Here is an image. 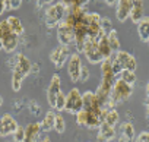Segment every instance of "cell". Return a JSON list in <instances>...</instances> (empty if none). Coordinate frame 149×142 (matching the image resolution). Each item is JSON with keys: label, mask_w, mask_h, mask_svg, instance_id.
I'll return each mask as SVG.
<instances>
[{"label": "cell", "mask_w": 149, "mask_h": 142, "mask_svg": "<svg viewBox=\"0 0 149 142\" xmlns=\"http://www.w3.org/2000/svg\"><path fill=\"white\" fill-rule=\"evenodd\" d=\"M31 67H32V64H31L29 59L25 54H22V53L16 54L15 67H13V73H12V90L13 91H19L21 90L24 79L31 72Z\"/></svg>", "instance_id": "obj_1"}, {"label": "cell", "mask_w": 149, "mask_h": 142, "mask_svg": "<svg viewBox=\"0 0 149 142\" xmlns=\"http://www.w3.org/2000/svg\"><path fill=\"white\" fill-rule=\"evenodd\" d=\"M18 43L19 37L10 29L8 21H2L0 22V45H2V48L6 53H12L18 47Z\"/></svg>", "instance_id": "obj_2"}, {"label": "cell", "mask_w": 149, "mask_h": 142, "mask_svg": "<svg viewBox=\"0 0 149 142\" xmlns=\"http://www.w3.org/2000/svg\"><path fill=\"white\" fill-rule=\"evenodd\" d=\"M133 92V87L126 84L123 79H116L113 88H111V94H110V98L114 101V104H120V103H124L130 98Z\"/></svg>", "instance_id": "obj_3"}, {"label": "cell", "mask_w": 149, "mask_h": 142, "mask_svg": "<svg viewBox=\"0 0 149 142\" xmlns=\"http://www.w3.org/2000/svg\"><path fill=\"white\" fill-rule=\"evenodd\" d=\"M66 10L67 8L60 2V3H54V5H50L47 9H45V24L53 28V27H57L66 16Z\"/></svg>", "instance_id": "obj_4"}, {"label": "cell", "mask_w": 149, "mask_h": 142, "mask_svg": "<svg viewBox=\"0 0 149 142\" xmlns=\"http://www.w3.org/2000/svg\"><path fill=\"white\" fill-rule=\"evenodd\" d=\"M98 40L100 38H94V37H88L84 45V54L86 57V60L89 63H102L104 57L98 48Z\"/></svg>", "instance_id": "obj_5"}, {"label": "cell", "mask_w": 149, "mask_h": 142, "mask_svg": "<svg viewBox=\"0 0 149 142\" xmlns=\"http://www.w3.org/2000/svg\"><path fill=\"white\" fill-rule=\"evenodd\" d=\"M84 108V100H82V94L78 88H72L69 91V94L66 95V107L64 110L70 114H76Z\"/></svg>", "instance_id": "obj_6"}, {"label": "cell", "mask_w": 149, "mask_h": 142, "mask_svg": "<svg viewBox=\"0 0 149 142\" xmlns=\"http://www.w3.org/2000/svg\"><path fill=\"white\" fill-rule=\"evenodd\" d=\"M57 40L60 45H67V47L74 43V31L66 21H61L57 25Z\"/></svg>", "instance_id": "obj_7"}, {"label": "cell", "mask_w": 149, "mask_h": 142, "mask_svg": "<svg viewBox=\"0 0 149 142\" xmlns=\"http://www.w3.org/2000/svg\"><path fill=\"white\" fill-rule=\"evenodd\" d=\"M81 70H82V60L79 53L70 54L69 63H67V73L72 82H79L81 81Z\"/></svg>", "instance_id": "obj_8"}, {"label": "cell", "mask_w": 149, "mask_h": 142, "mask_svg": "<svg viewBox=\"0 0 149 142\" xmlns=\"http://www.w3.org/2000/svg\"><path fill=\"white\" fill-rule=\"evenodd\" d=\"M69 57H70V51H69V47L67 45H58L50 54V60H51V63L57 69L63 67V64L69 60Z\"/></svg>", "instance_id": "obj_9"}, {"label": "cell", "mask_w": 149, "mask_h": 142, "mask_svg": "<svg viewBox=\"0 0 149 142\" xmlns=\"http://www.w3.org/2000/svg\"><path fill=\"white\" fill-rule=\"evenodd\" d=\"M114 59L118 63V66L121 67V70H124V69H127V70H136V67H137L136 59L130 53H127V51H123V50L117 51L114 54Z\"/></svg>", "instance_id": "obj_10"}, {"label": "cell", "mask_w": 149, "mask_h": 142, "mask_svg": "<svg viewBox=\"0 0 149 142\" xmlns=\"http://www.w3.org/2000/svg\"><path fill=\"white\" fill-rule=\"evenodd\" d=\"M102 31H101V16L97 12H89L88 13V37L94 38H101Z\"/></svg>", "instance_id": "obj_11"}, {"label": "cell", "mask_w": 149, "mask_h": 142, "mask_svg": "<svg viewBox=\"0 0 149 142\" xmlns=\"http://www.w3.org/2000/svg\"><path fill=\"white\" fill-rule=\"evenodd\" d=\"M60 92H61V81H60V76L57 73H54L50 79V85L47 90V100H48V104L51 107H54L56 98Z\"/></svg>", "instance_id": "obj_12"}, {"label": "cell", "mask_w": 149, "mask_h": 142, "mask_svg": "<svg viewBox=\"0 0 149 142\" xmlns=\"http://www.w3.org/2000/svg\"><path fill=\"white\" fill-rule=\"evenodd\" d=\"M101 73H102V79H101V84L105 85V87H110L113 88L114 82H116V73H114V70H113V66H111V62L110 59L107 60H102L101 63Z\"/></svg>", "instance_id": "obj_13"}, {"label": "cell", "mask_w": 149, "mask_h": 142, "mask_svg": "<svg viewBox=\"0 0 149 142\" xmlns=\"http://www.w3.org/2000/svg\"><path fill=\"white\" fill-rule=\"evenodd\" d=\"M18 123L16 120L10 116V114H3L0 117V136H9V135H13L15 130L18 129Z\"/></svg>", "instance_id": "obj_14"}, {"label": "cell", "mask_w": 149, "mask_h": 142, "mask_svg": "<svg viewBox=\"0 0 149 142\" xmlns=\"http://www.w3.org/2000/svg\"><path fill=\"white\" fill-rule=\"evenodd\" d=\"M117 8H116V16L120 22H124L130 18V12H132V6L133 3L130 0H117Z\"/></svg>", "instance_id": "obj_15"}, {"label": "cell", "mask_w": 149, "mask_h": 142, "mask_svg": "<svg viewBox=\"0 0 149 142\" xmlns=\"http://www.w3.org/2000/svg\"><path fill=\"white\" fill-rule=\"evenodd\" d=\"M41 132H42V129H41L40 123H37V122L29 123L28 126H25V141L24 142H38Z\"/></svg>", "instance_id": "obj_16"}, {"label": "cell", "mask_w": 149, "mask_h": 142, "mask_svg": "<svg viewBox=\"0 0 149 142\" xmlns=\"http://www.w3.org/2000/svg\"><path fill=\"white\" fill-rule=\"evenodd\" d=\"M145 5H143V0H136V2H133V6H132V12H130V19L134 22V24H139L145 15Z\"/></svg>", "instance_id": "obj_17"}, {"label": "cell", "mask_w": 149, "mask_h": 142, "mask_svg": "<svg viewBox=\"0 0 149 142\" xmlns=\"http://www.w3.org/2000/svg\"><path fill=\"white\" fill-rule=\"evenodd\" d=\"M98 48H100V51H101V54H102V57H104V60H107V59H110L111 56H113V50H111V47H110V43H108V37L107 35H101V38L98 40Z\"/></svg>", "instance_id": "obj_18"}, {"label": "cell", "mask_w": 149, "mask_h": 142, "mask_svg": "<svg viewBox=\"0 0 149 142\" xmlns=\"http://www.w3.org/2000/svg\"><path fill=\"white\" fill-rule=\"evenodd\" d=\"M137 25V34H139V38H140V41H148L149 40V18L148 16H145L139 24H136Z\"/></svg>", "instance_id": "obj_19"}, {"label": "cell", "mask_w": 149, "mask_h": 142, "mask_svg": "<svg viewBox=\"0 0 149 142\" xmlns=\"http://www.w3.org/2000/svg\"><path fill=\"white\" fill-rule=\"evenodd\" d=\"M54 122H56V113L51 111V110L47 111L45 116H44V119H42V122L40 123L42 132H50L51 129H54Z\"/></svg>", "instance_id": "obj_20"}, {"label": "cell", "mask_w": 149, "mask_h": 142, "mask_svg": "<svg viewBox=\"0 0 149 142\" xmlns=\"http://www.w3.org/2000/svg\"><path fill=\"white\" fill-rule=\"evenodd\" d=\"M98 132H100L102 136H105L108 142L113 141V139H116V126H111V125H108V123H105V122H102V123L100 125Z\"/></svg>", "instance_id": "obj_21"}, {"label": "cell", "mask_w": 149, "mask_h": 142, "mask_svg": "<svg viewBox=\"0 0 149 142\" xmlns=\"http://www.w3.org/2000/svg\"><path fill=\"white\" fill-rule=\"evenodd\" d=\"M6 21H8L10 29H12L18 37L24 34V25H22V22H21V19H19L18 16H13V15H12V16H9Z\"/></svg>", "instance_id": "obj_22"}, {"label": "cell", "mask_w": 149, "mask_h": 142, "mask_svg": "<svg viewBox=\"0 0 149 142\" xmlns=\"http://www.w3.org/2000/svg\"><path fill=\"white\" fill-rule=\"evenodd\" d=\"M107 37H108V43H110L111 50H113L114 53L120 51L121 44H120V40H118V34H117V31H116V29H111V31L107 34Z\"/></svg>", "instance_id": "obj_23"}, {"label": "cell", "mask_w": 149, "mask_h": 142, "mask_svg": "<svg viewBox=\"0 0 149 142\" xmlns=\"http://www.w3.org/2000/svg\"><path fill=\"white\" fill-rule=\"evenodd\" d=\"M121 136L126 138L127 142H132L134 139V127L130 122H126L121 125Z\"/></svg>", "instance_id": "obj_24"}, {"label": "cell", "mask_w": 149, "mask_h": 142, "mask_svg": "<svg viewBox=\"0 0 149 142\" xmlns=\"http://www.w3.org/2000/svg\"><path fill=\"white\" fill-rule=\"evenodd\" d=\"M102 122H105V123H108V125H111V126H116V125L118 123V113H117L114 108L104 111V114H102Z\"/></svg>", "instance_id": "obj_25"}, {"label": "cell", "mask_w": 149, "mask_h": 142, "mask_svg": "<svg viewBox=\"0 0 149 142\" xmlns=\"http://www.w3.org/2000/svg\"><path fill=\"white\" fill-rule=\"evenodd\" d=\"M120 79H123L126 84H129V85H134V82H136V73H134V70H127V69H124V70H121L120 72Z\"/></svg>", "instance_id": "obj_26"}, {"label": "cell", "mask_w": 149, "mask_h": 142, "mask_svg": "<svg viewBox=\"0 0 149 142\" xmlns=\"http://www.w3.org/2000/svg\"><path fill=\"white\" fill-rule=\"evenodd\" d=\"M64 129H66V123H64V119H63V116H60V114H56L54 130H56L57 133H63V132H64Z\"/></svg>", "instance_id": "obj_27"}, {"label": "cell", "mask_w": 149, "mask_h": 142, "mask_svg": "<svg viewBox=\"0 0 149 142\" xmlns=\"http://www.w3.org/2000/svg\"><path fill=\"white\" fill-rule=\"evenodd\" d=\"M64 107H66V95H64L63 92H60V94L57 95V98H56L54 108H56L57 111H63Z\"/></svg>", "instance_id": "obj_28"}, {"label": "cell", "mask_w": 149, "mask_h": 142, "mask_svg": "<svg viewBox=\"0 0 149 142\" xmlns=\"http://www.w3.org/2000/svg\"><path fill=\"white\" fill-rule=\"evenodd\" d=\"M111 25H113V24H111V19H110V18H101V31H102L104 35H107V34L113 29Z\"/></svg>", "instance_id": "obj_29"}, {"label": "cell", "mask_w": 149, "mask_h": 142, "mask_svg": "<svg viewBox=\"0 0 149 142\" xmlns=\"http://www.w3.org/2000/svg\"><path fill=\"white\" fill-rule=\"evenodd\" d=\"M13 141L15 142H24L25 141V127L18 126V129L13 133Z\"/></svg>", "instance_id": "obj_30"}, {"label": "cell", "mask_w": 149, "mask_h": 142, "mask_svg": "<svg viewBox=\"0 0 149 142\" xmlns=\"http://www.w3.org/2000/svg\"><path fill=\"white\" fill-rule=\"evenodd\" d=\"M86 111L82 108L79 113H76V123L79 125V126H86Z\"/></svg>", "instance_id": "obj_31"}, {"label": "cell", "mask_w": 149, "mask_h": 142, "mask_svg": "<svg viewBox=\"0 0 149 142\" xmlns=\"http://www.w3.org/2000/svg\"><path fill=\"white\" fill-rule=\"evenodd\" d=\"M88 78H89V70H88L85 66H82V70H81V81L85 82Z\"/></svg>", "instance_id": "obj_32"}, {"label": "cell", "mask_w": 149, "mask_h": 142, "mask_svg": "<svg viewBox=\"0 0 149 142\" xmlns=\"http://www.w3.org/2000/svg\"><path fill=\"white\" fill-rule=\"evenodd\" d=\"M8 8H9V0H0V15L5 13Z\"/></svg>", "instance_id": "obj_33"}, {"label": "cell", "mask_w": 149, "mask_h": 142, "mask_svg": "<svg viewBox=\"0 0 149 142\" xmlns=\"http://www.w3.org/2000/svg\"><path fill=\"white\" fill-rule=\"evenodd\" d=\"M22 5V0H9V8L10 9H18Z\"/></svg>", "instance_id": "obj_34"}, {"label": "cell", "mask_w": 149, "mask_h": 142, "mask_svg": "<svg viewBox=\"0 0 149 142\" xmlns=\"http://www.w3.org/2000/svg\"><path fill=\"white\" fill-rule=\"evenodd\" d=\"M137 139H139L140 142H149V132H142V133H139Z\"/></svg>", "instance_id": "obj_35"}, {"label": "cell", "mask_w": 149, "mask_h": 142, "mask_svg": "<svg viewBox=\"0 0 149 142\" xmlns=\"http://www.w3.org/2000/svg\"><path fill=\"white\" fill-rule=\"evenodd\" d=\"M74 2H76V0H61V3L66 8H74Z\"/></svg>", "instance_id": "obj_36"}, {"label": "cell", "mask_w": 149, "mask_h": 142, "mask_svg": "<svg viewBox=\"0 0 149 142\" xmlns=\"http://www.w3.org/2000/svg\"><path fill=\"white\" fill-rule=\"evenodd\" d=\"M97 142H108V141H107L105 136H102V135L98 132V135H97Z\"/></svg>", "instance_id": "obj_37"}, {"label": "cell", "mask_w": 149, "mask_h": 142, "mask_svg": "<svg viewBox=\"0 0 149 142\" xmlns=\"http://www.w3.org/2000/svg\"><path fill=\"white\" fill-rule=\"evenodd\" d=\"M104 2H105L108 6H114V5L117 3V0H104Z\"/></svg>", "instance_id": "obj_38"}, {"label": "cell", "mask_w": 149, "mask_h": 142, "mask_svg": "<svg viewBox=\"0 0 149 142\" xmlns=\"http://www.w3.org/2000/svg\"><path fill=\"white\" fill-rule=\"evenodd\" d=\"M146 114L149 116V97L146 98Z\"/></svg>", "instance_id": "obj_39"}, {"label": "cell", "mask_w": 149, "mask_h": 142, "mask_svg": "<svg viewBox=\"0 0 149 142\" xmlns=\"http://www.w3.org/2000/svg\"><path fill=\"white\" fill-rule=\"evenodd\" d=\"M38 142H51V141H50L48 138H42V139H40Z\"/></svg>", "instance_id": "obj_40"}, {"label": "cell", "mask_w": 149, "mask_h": 142, "mask_svg": "<svg viewBox=\"0 0 149 142\" xmlns=\"http://www.w3.org/2000/svg\"><path fill=\"white\" fill-rule=\"evenodd\" d=\"M117 142H127V141H126V138H123V136H120Z\"/></svg>", "instance_id": "obj_41"}, {"label": "cell", "mask_w": 149, "mask_h": 142, "mask_svg": "<svg viewBox=\"0 0 149 142\" xmlns=\"http://www.w3.org/2000/svg\"><path fill=\"white\" fill-rule=\"evenodd\" d=\"M146 95H148V97H149V82H148V84H146Z\"/></svg>", "instance_id": "obj_42"}, {"label": "cell", "mask_w": 149, "mask_h": 142, "mask_svg": "<svg viewBox=\"0 0 149 142\" xmlns=\"http://www.w3.org/2000/svg\"><path fill=\"white\" fill-rule=\"evenodd\" d=\"M53 0H42V3H47V5H51Z\"/></svg>", "instance_id": "obj_43"}, {"label": "cell", "mask_w": 149, "mask_h": 142, "mask_svg": "<svg viewBox=\"0 0 149 142\" xmlns=\"http://www.w3.org/2000/svg\"><path fill=\"white\" fill-rule=\"evenodd\" d=\"M2 104H3V98H2V97H0V106H2Z\"/></svg>", "instance_id": "obj_44"}, {"label": "cell", "mask_w": 149, "mask_h": 142, "mask_svg": "<svg viewBox=\"0 0 149 142\" xmlns=\"http://www.w3.org/2000/svg\"><path fill=\"white\" fill-rule=\"evenodd\" d=\"M130 2H132V3H133V2H136V0H130Z\"/></svg>", "instance_id": "obj_45"}, {"label": "cell", "mask_w": 149, "mask_h": 142, "mask_svg": "<svg viewBox=\"0 0 149 142\" xmlns=\"http://www.w3.org/2000/svg\"><path fill=\"white\" fill-rule=\"evenodd\" d=\"M136 142H140V141H139V139H136Z\"/></svg>", "instance_id": "obj_46"}, {"label": "cell", "mask_w": 149, "mask_h": 142, "mask_svg": "<svg viewBox=\"0 0 149 142\" xmlns=\"http://www.w3.org/2000/svg\"><path fill=\"white\" fill-rule=\"evenodd\" d=\"M148 44H149V40H148Z\"/></svg>", "instance_id": "obj_47"}, {"label": "cell", "mask_w": 149, "mask_h": 142, "mask_svg": "<svg viewBox=\"0 0 149 142\" xmlns=\"http://www.w3.org/2000/svg\"><path fill=\"white\" fill-rule=\"evenodd\" d=\"M0 47H2V45H0Z\"/></svg>", "instance_id": "obj_48"}]
</instances>
